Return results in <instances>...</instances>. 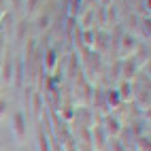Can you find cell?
<instances>
[{"label":"cell","mask_w":151,"mask_h":151,"mask_svg":"<svg viewBox=\"0 0 151 151\" xmlns=\"http://www.w3.org/2000/svg\"><path fill=\"white\" fill-rule=\"evenodd\" d=\"M111 143H113V145H111V147H115V151H124V147L122 145H119V140L115 138V140H111Z\"/></svg>","instance_id":"30bf717a"},{"label":"cell","mask_w":151,"mask_h":151,"mask_svg":"<svg viewBox=\"0 0 151 151\" xmlns=\"http://www.w3.org/2000/svg\"><path fill=\"white\" fill-rule=\"evenodd\" d=\"M124 47H126V51H132V49L136 47V41H134V36H124Z\"/></svg>","instance_id":"277c9868"},{"label":"cell","mask_w":151,"mask_h":151,"mask_svg":"<svg viewBox=\"0 0 151 151\" xmlns=\"http://www.w3.org/2000/svg\"><path fill=\"white\" fill-rule=\"evenodd\" d=\"M38 149H41V151H49V143H47V138L43 134V130H38Z\"/></svg>","instance_id":"3957f363"},{"label":"cell","mask_w":151,"mask_h":151,"mask_svg":"<svg viewBox=\"0 0 151 151\" xmlns=\"http://www.w3.org/2000/svg\"><path fill=\"white\" fill-rule=\"evenodd\" d=\"M53 64H55V53L53 51H47V68L53 70Z\"/></svg>","instance_id":"8992f818"},{"label":"cell","mask_w":151,"mask_h":151,"mask_svg":"<svg viewBox=\"0 0 151 151\" xmlns=\"http://www.w3.org/2000/svg\"><path fill=\"white\" fill-rule=\"evenodd\" d=\"M109 102H111V104H119V94H117V89H111V92H109Z\"/></svg>","instance_id":"5b68a950"},{"label":"cell","mask_w":151,"mask_h":151,"mask_svg":"<svg viewBox=\"0 0 151 151\" xmlns=\"http://www.w3.org/2000/svg\"><path fill=\"white\" fill-rule=\"evenodd\" d=\"M47 26H49V17L45 15V17H41V19H38V28L43 30V28H47Z\"/></svg>","instance_id":"52a82bcc"},{"label":"cell","mask_w":151,"mask_h":151,"mask_svg":"<svg viewBox=\"0 0 151 151\" xmlns=\"http://www.w3.org/2000/svg\"><path fill=\"white\" fill-rule=\"evenodd\" d=\"M106 132L113 134V136H117L119 132H122V126H119V122L115 117H106Z\"/></svg>","instance_id":"7a4b0ae2"},{"label":"cell","mask_w":151,"mask_h":151,"mask_svg":"<svg viewBox=\"0 0 151 151\" xmlns=\"http://www.w3.org/2000/svg\"><path fill=\"white\" fill-rule=\"evenodd\" d=\"M6 115V100H0V119Z\"/></svg>","instance_id":"ba28073f"},{"label":"cell","mask_w":151,"mask_h":151,"mask_svg":"<svg viewBox=\"0 0 151 151\" xmlns=\"http://www.w3.org/2000/svg\"><path fill=\"white\" fill-rule=\"evenodd\" d=\"M13 132H15L17 140L26 138V119H24V113H19V111L13 115Z\"/></svg>","instance_id":"6da1fadb"},{"label":"cell","mask_w":151,"mask_h":151,"mask_svg":"<svg viewBox=\"0 0 151 151\" xmlns=\"http://www.w3.org/2000/svg\"><path fill=\"white\" fill-rule=\"evenodd\" d=\"M34 9H36V0H30L28 2V11H34Z\"/></svg>","instance_id":"8fae6325"},{"label":"cell","mask_w":151,"mask_h":151,"mask_svg":"<svg viewBox=\"0 0 151 151\" xmlns=\"http://www.w3.org/2000/svg\"><path fill=\"white\" fill-rule=\"evenodd\" d=\"M140 151H149V138H140Z\"/></svg>","instance_id":"9c48e42d"}]
</instances>
